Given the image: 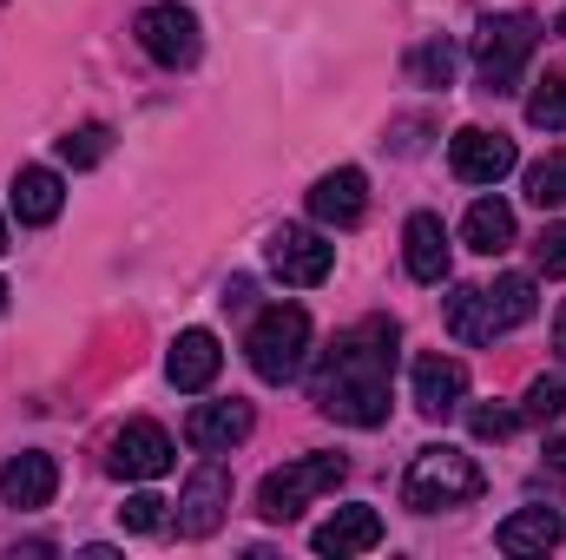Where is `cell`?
<instances>
[{"mask_svg": "<svg viewBox=\"0 0 566 560\" xmlns=\"http://www.w3.org/2000/svg\"><path fill=\"white\" fill-rule=\"evenodd\" d=\"M396 350H402V330L389 317H363L356 330H343L310 383L316 409L329 422H349V428H382L389 422V383H396Z\"/></svg>", "mask_w": 566, "mask_h": 560, "instance_id": "obj_1", "label": "cell"}, {"mask_svg": "<svg viewBox=\"0 0 566 560\" xmlns=\"http://www.w3.org/2000/svg\"><path fill=\"white\" fill-rule=\"evenodd\" d=\"M534 310H541L534 278L507 271V278H494V283H468V290H454V297H448V330H454L461 343H494V336L521 330Z\"/></svg>", "mask_w": 566, "mask_h": 560, "instance_id": "obj_2", "label": "cell"}, {"mask_svg": "<svg viewBox=\"0 0 566 560\" xmlns=\"http://www.w3.org/2000/svg\"><path fill=\"white\" fill-rule=\"evenodd\" d=\"M534 46H541V20L534 13H494V20H481V33H474L481 93H514L521 73H527V60H534Z\"/></svg>", "mask_w": 566, "mask_h": 560, "instance_id": "obj_3", "label": "cell"}, {"mask_svg": "<svg viewBox=\"0 0 566 560\" xmlns=\"http://www.w3.org/2000/svg\"><path fill=\"white\" fill-rule=\"evenodd\" d=\"M488 481H481V468L461 455V448H422L416 462H409V475H402V501L416 508V515H441V508H461V501H474Z\"/></svg>", "mask_w": 566, "mask_h": 560, "instance_id": "obj_4", "label": "cell"}, {"mask_svg": "<svg viewBox=\"0 0 566 560\" xmlns=\"http://www.w3.org/2000/svg\"><path fill=\"white\" fill-rule=\"evenodd\" d=\"M343 475H349L343 455H303V462H283V468H271V475L258 481V515H264V521H296L316 495H336Z\"/></svg>", "mask_w": 566, "mask_h": 560, "instance_id": "obj_5", "label": "cell"}, {"mask_svg": "<svg viewBox=\"0 0 566 560\" xmlns=\"http://www.w3.org/2000/svg\"><path fill=\"white\" fill-rule=\"evenodd\" d=\"M244 356H251V370H258L264 383H290V376L303 370V356H310V310H303V303H271V310L251 323Z\"/></svg>", "mask_w": 566, "mask_h": 560, "instance_id": "obj_6", "label": "cell"}, {"mask_svg": "<svg viewBox=\"0 0 566 560\" xmlns=\"http://www.w3.org/2000/svg\"><path fill=\"white\" fill-rule=\"evenodd\" d=\"M224 508H231V468L218 462V455H205L191 475H185V488H178V535H191V541H205V535H218V521H224Z\"/></svg>", "mask_w": 566, "mask_h": 560, "instance_id": "obj_7", "label": "cell"}, {"mask_svg": "<svg viewBox=\"0 0 566 560\" xmlns=\"http://www.w3.org/2000/svg\"><path fill=\"white\" fill-rule=\"evenodd\" d=\"M139 46L158 60V66H191L198 60V46H205V33H198V13L191 7H178V0H158V7H145L139 13Z\"/></svg>", "mask_w": 566, "mask_h": 560, "instance_id": "obj_8", "label": "cell"}, {"mask_svg": "<svg viewBox=\"0 0 566 560\" xmlns=\"http://www.w3.org/2000/svg\"><path fill=\"white\" fill-rule=\"evenodd\" d=\"M171 462H178V448L158 422H126L106 442V475H119V481H158V475H171Z\"/></svg>", "mask_w": 566, "mask_h": 560, "instance_id": "obj_9", "label": "cell"}, {"mask_svg": "<svg viewBox=\"0 0 566 560\" xmlns=\"http://www.w3.org/2000/svg\"><path fill=\"white\" fill-rule=\"evenodd\" d=\"M448 165H454V178L461 185H501L514 165H521V152L507 133H488V126H461L454 139H448Z\"/></svg>", "mask_w": 566, "mask_h": 560, "instance_id": "obj_10", "label": "cell"}, {"mask_svg": "<svg viewBox=\"0 0 566 560\" xmlns=\"http://www.w3.org/2000/svg\"><path fill=\"white\" fill-rule=\"evenodd\" d=\"M264 265H271V271H277L283 283L310 290V283L329 278L336 251L323 245V231H310V225H283V231H271V245H264Z\"/></svg>", "mask_w": 566, "mask_h": 560, "instance_id": "obj_11", "label": "cell"}, {"mask_svg": "<svg viewBox=\"0 0 566 560\" xmlns=\"http://www.w3.org/2000/svg\"><path fill=\"white\" fill-rule=\"evenodd\" d=\"M363 211H369V178H363L356 165H336V172H323V178L310 185V218H316V225L356 231Z\"/></svg>", "mask_w": 566, "mask_h": 560, "instance_id": "obj_12", "label": "cell"}, {"mask_svg": "<svg viewBox=\"0 0 566 560\" xmlns=\"http://www.w3.org/2000/svg\"><path fill=\"white\" fill-rule=\"evenodd\" d=\"M409 383H416V409L441 422V416H454V409H461V396H468V363L434 350V356H416Z\"/></svg>", "mask_w": 566, "mask_h": 560, "instance_id": "obj_13", "label": "cell"}, {"mask_svg": "<svg viewBox=\"0 0 566 560\" xmlns=\"http://www.w3.org/2000/svg\"><path fill=\"white\" fill-rule=\"evenodd\" d=\"M218 370H224V350H218V336H211V330H178V336H171V356H165L171 390L198 396V390H211V383H218Z\"/></svg>", "mask_w": 566, "mask_h": 560, "instance_id": "obj_14", "label": "cell"}, {"mask_svg": "<svg viewBox=\"0 0 566 560\" xmlns=\"http://www.w3.org/2000/svg\"><path fill=\"white\" fill-rule=\"evenodd\" d=\"M251 422H258L251 403H238V396H231V403H198V409L185 416V442L205 448V455H231V448L251 435Z\"/></svg>", "mask_w": 566, "mask_h": 560, "instance_id": "obj_15", "label": "cell"}, {"mask_svg": "<svg viewBox=\"0 0 566 560\" xmlns=\"http://www.w3.org/2000/svg\"><path fill=\"white\" fill-rule=\"evenodd\" d=\"M53 495H60V468H53V455L27 448V455L0 462V508H46Z\"/></svg>", "mask_w": 566, "mask_h": 560, "instance_id": "obj_16", "label": "cell"}, {"mask_svg": "<svg viewBox=\"0 0 566 560\" xmlns=\"http://www.w3.org/2000/svg\"><path fill=\"white\" fill-rule=\"evenodd\" d=\"M310 548L329 554V560L369 554V548H382V515H376V508H336V515L310 535Z\"/></svg>", "mask_w": 566, "mask_h": 560, "instance_id": "obj_17", "label": "cell"}, {"mask_svg": "<svg viewBox=\"0 0 566 560\" xmlns=\"http://www.w3.org/2000/svg\"><path fill=\"white\" fill-rule=\"evenodd\" d=\"M7 205H13V218H20V225H53V218H60V205H66V185H60V172H53V165H20V172H13V185H7Z\"/></svg>", "mask_w": 566, "mask_h": 560, "instance_id": "obj_18", "label": "cell"}, {"mask_svg": "<svg viewBox=\"0 0 566 560\" xmlns=\"http://www.w3.org/2000/svg\"><path fill=\"white\" fill-rule=\"evenodd\" d=\"M560 535H566V521L554 515V508H514V515L494 528V548H501V554H514V560H527V554L560 548Z\"/></svg>", "mask_w": 566, "mask_h": 560, "instance_id": "obj_19", "label": "cell"}, {"mask_svg": "<svg viewBox=\"0 0 566 560\" xmlns=\"http://www.w3.org/2000/svg\"><path fill=\"white\" fill-rule=\"evenodd\" d=\"M402 258H409V278L416 283H441L448 278V225L434 211H416L409 231H402Z\"/></svg>", "mask_w": 566, "mask_h": 560, "instance_id": "obj_20", "label": "cell"}, {"mask_svg": "<svg viewBox=\"0 0 566 560\" xmlns=\"http://www.w3.org/2000/svg\"><path fill=\"white\" fill-rule=\"evenodd\" d=\"M461 238H468V251L501 258V251L514 245V211H507L501 198H474V205H468V218H461Z\"/></svg>", "mask_w": 566, "mask_h": 560, "instance_id": "obj_21", "label": "cell"}, {"mask_svg": "<svg viewBox=\"0 0 566 560\" xmlns=\"http://www.w3.org/2000/svg\"><path fill=\"white\" fill-rule=\"evenodd\" d=\"M454 46L448 40H422V46H409V60H402V73L416 80V86H454Z\"/></svg>", "mask_w": 566, "mask_h": 560, "instance_id": "obj_22", "label": "cell"}, {"mask_svg": "<svg viewBox=\"0 0 566 560\" xmlns=\"http://www.w3.org/2000/svg\"><path fill=\"white\" fill-rule=\"evenodd\" d=\"M527 126H541V133H566V73H547V80L527 93Z\"/></svg>", "mask_w": 566, "mask_h": 560, "instance_id": "obj_23", "label": "cell"}, {"mask_svg": "<svg viewBox=\"0 0 566 560\" xmlns=\"http://www.w3.org/2000/svg\"><path fill=\"white\" fill-rule=\"evenodd\" d=\"M527 198L541 211H560L566 205V152H547L541 165H527Z\"/></svg>", "mask_w": 566, "mask_h": 560, "instance_id": "obj_24", "label": "cell"}, {"mask_svg": "<svg viewBox=\"0 0 566 560\" xmlns=\"http://www.w3.org/2000/svg\"><path fill=\"white\" fill-rule=\"evenodd\" d=\"M106 145H113V133L93 120V126H73V133L60 139V158H66L73 172H86V165H99V158H106Z\"/></svg>", "mask_w": 566, "mask_h": 560, "instance_id": "obj_25", "label": "cell"}, {"mask_svg": "<svg viewBox=\"0 0 566 560\" xmlns=\"http://www.w3.org/2000/svg\"><path fill=\"white\" fill-rule=\"evenodd\" d=\"M560 416H566V383L560 376H534L527 403H521V422H560Z\"/></svg>", "mask_w": 566, "mask_h": 560, "instance_id": "obj_26", "label": "cell"}, {"mask_svg": "<svg viewBox=\"0 0 566 560\" xmlns=\"http://www.w3.org/2000/svg\"><path fill=\"white\" fill-rule=\"evenodd\" d=\"M171 501H158V495H126V508H119V528L126 535H158L171 515H165Z\"/></svg>", "mask_w": 566, "mask_h": 560, "instance_id": "obj_27", "label": "cell"}, {"mask_svg": "<svg viewBox=\"0 0 566 560\" xmlns=\"http://www.w3.org/2000/svg\"><path fill=\"white\" fill-rule=\"evenodd\" d=\"M534 265H541L547 278H566V225H547V231L534 238Z\"/></svg>", "mask_w": 566, "mask_h": 560, "instance_id": "obj_28", "label": "cell"}, {"mask_svg": "<svg viewBox=\"0 0 566 560\" xmlns=\"http://www.w3.org/2000/svg\"><path fill=\"white\" fill-rule=\"evenodd\" d=\"M514 428H521V409H501V403H494V409H474V435H481V442H501V435H514Z\"/></svg>", "mask_w": 566, "mask_h": 560, "instance_id": "obj_29", "label": "cell"}, {"mask_svg": "<svg viewBox=\"0 0 566 560\" xmlns=\"http://www.w3.org/2000/svg\"><path fill=\"white\" fill-rule=\"evenodd\" d=\"M554 356H560V370H566V303H560V317H554Z\"/></svg>", "mask_w": 566, "mask_h": 560, "instance_id": "obj_30", "label": "cell"}, {"mask_svg": "<svg viewBox=\"0 0 566 560\" xmlns=\"http://www.w3.org/2000/svg\"><path fill=\"white\" fill-rule=\"evenodd\" d=\"M547 462H554V468H566V442H554V448H547Z\"/></svg>", "mask_w": 566, "mask_h": 560, "instance_id": "obj_31", "label": "cell"}, {"mask_svg": "<svg viewBox=\"0 0 566 560\" xmlns=\"http://www.w3.org/2000/svg\"><path fill=\"white\" fill-rule=\"evenodd\" d=\"M0 251H7V218H0Z\"/></svg>", "mask_w": 566, "mask_h": 560, "instance_id": "obj_32", "label": "cell"}, {"mask_svg": "<svg viewBox=\"0 0 566 560\" xmlns=\"http://www.w3.org/2000/svg\"><path fill=\"white\" fill-rule=\"evenodd\" d=\"M560 40H566V7H560Z\"/></svg>", "mask_w": 566, "mask_h": 560, "instance_id": "obj_33", "label": "cell"}, {"mask_svg": "<svg viewBox=\"0 0 566 560\" xmlns=\"http://www.w3.org/2000/svg\"><path fill=\"white\" fill-rule=\"evenodd\" d=\"M0 310H7V283H0Z\"/></svg>", "mask_w": 566, "mask_h": 560, "instance_id": "obj_34", "label": "cell"}]
</instances>
